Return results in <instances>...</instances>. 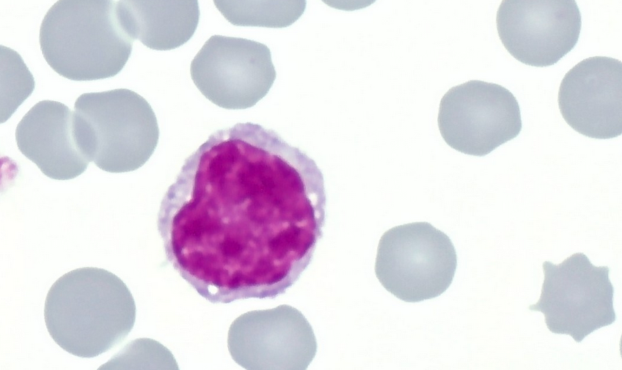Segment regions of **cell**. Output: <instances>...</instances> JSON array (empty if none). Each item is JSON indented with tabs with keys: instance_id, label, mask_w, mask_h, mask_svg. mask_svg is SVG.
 <instances>
[{
	"instance_id": "cell-1",
	"label": "cell",
	"mask_w": 622,
	"mask_h": 370,
	"mask_svg": "<svg viewBox=\"0 0 622 370\" xmlns=\"http://www.w3.org/2000/svg\"><path fill=\"white\" fill-rule=\"evenodd\" d=\"M326 193L313 159L250 122L189 156L157 214L166 258L213 303L284 294L323 235Z\"/></svg>"
},
{
	"instance_id": "cell-2",
	"label": "cell",
	"mask_w": 622,
	"mask_h": 370,
	"mask_svg": "<svg viewBox=\"0 0 622 370\" xmlns=\"http://www.w3.org/2000/svg\"><path fill=\"white\" fill-rule=\"evenodd\" d=\"M44 315L48 332L60 347L91 358L122 342L135 324L136 308L129 289L114 274L81 267L52 285Z\"/></svg>"
},
{
	"instance_id": "cell-3",
	"label": "cell",
	"mask_w": 622,
	"mask_h": 370,
	"mask_svg": "<svg viewBox=\"0 0 622 370\" xmlns=\"http://www.w3.org/2000/svg\"><path fill=\"white\" fill-rule=\"evenodd\" d=\"M40 49L60 76L75 81L117 75L128 62L133 40L123 29L116 3L110 0H60L46 13Z\"/></svg>"
},
{
	"instance_id": "cell-4",
	"label": "cell",
	"mask_w": 622,
	"mask_h": 370,
	"mask_svg": "<svg viewBox=\"0 0 622 370\" xmlns=\"http://www.w3.org/2000/svg\"><path fill=\"white\" fill-rule=\"evenodd\" d=\"M74 125L81 153L108 173L137 170L152 156L159 141L150 105L128 89L81 94L74 104Z\"/></svg>"
},
{
	"instance_id": "cell-5",
	"label": "cell",
	"mask_w": 622,
	"mask_h": 370,
	"mask_svg": "<svg viewBox=\"0 0 622 370\" xmlns=\"http://www.w3.org/2000/svg\"><path fill=\"white\" fill-rule=\"evenodd\" d=\"M457 255L449 236L426 222L395 227L381 236L375 274L389 292L406 302L442 294L451 285Z\"/></svg>"
},
{
	"instance_id": "cell-6",
	"label": "cell",
	"mask_w": 622,
	"mask_h": 370,
	"mask_svg": "<svg viewBox=\"0 0 622 370\" xmlns=\"http://www.w3.org/2000/svg\"><path fill=\"white\" fill-rule=\"evenodd\" d=\"M544 282L540 298L529 310L544 314L553 333L570 335L576 342L615 322L614 288L607 266H594L583 253H575L562 263L542 265Z\"/></svg>"
},
{
	"instance_id": "cell-7",
	"label": "cell",
	"mask_w": 622,
	"mask_h": 370,
	"mask_svg": "<svg viewBox=\"0 0 622 370\" xmlns=\"http://www.w3.org/2000/svg\"><path fill=\"white\" fill-rule=\"evenodd\" d=\"M438 123L451 148L477 157L515 139L522 128L514 95L500 85L477 80L455 86L443 96Z\"/></svg>"
},
{
	"instance_id": "cell-8",
	"label": "cell",
	"mask_w": 622,
	"mask_h": 370,
	"mask_svg": "<svg viewBox=\"0 0 622 370\" xmlns=\"http://www.w3.org/2000/svg\"><path fill=\"white\" fill-rule=\"evenodd\" d=\"M191 77L209 100L227 109L254 106L276 78L269 48L241 37L213 35L191 61Z\"/></svg>"
},
{
	"instance_id": "cell-9",
	"label": "cell",
	"mask_w": 622,
	"mask_h": 370,
	"mask_svg": "<svg viewBox=\"0 0 622 370\" xmlns=\"http://www.w3.org/2000/svg\"><path fill=\"white\" fill-rule=\"evenodd\" d=\"M496 27L506 50L525 64L553 65L578 43L581 14L573 0H506Z\"/></svg>"
},
{
	"instance_id": "cell-10",
	"label": "cell",
	"mask_w": 622,
	"mask_h": 370,
	"mask_svg": "<svg viewBox=\"0 0 622 370\" xmlns=\"http://www.w3.org/2000/svg\"><path fill=\"white\" fill-rule=\"evenodd\" d=\"M232 328L233 355L245 369L304 370L317 352L311 326L288 305L243 314Z\"/></svg>"
},
{
	"instance_id": "cell-11",
	"label": "cell",
	"mask_w": 622,
	"mask_h": 370,
	"mask_svg": "<svg viewBox=\"0 0 622 370\" xmlns=\"http://www.w3.org/2000/svg\"><path fill=\"white\" fill-rule=\"evenodd\" d=\"M558 105L567 124L598 139L622 133V63L603 56L585 59L563 78Z\"/></svg>"
},
{
	"instance_id": "cell-12",
	"label": "cell",
	"mask_w": 622,
	"mask_h": 370,
	"mask_svg": "<svg viewBox=\"0 0 622 370\" xmlns=\"http://www.w3.org/2000/svg\"><path fill=\"white\" fill-rule=\"evenodd\" d=\"M15 139L20 152L53 179H74L89 163L76 140L74 112L58 101L34 105L19 122Z\"/></svg>"
},
{
	"instance_id": "cell-13",
	"label": "cell",
	"mask_w": 622,
	"mask_h": 370,
	"mask_svg": "<svg viewBox=\"0 0 622 370\" xmlns=\"http://www.w3.org/2000/svg\"><path fill=\"white\" fill-rule=\"evenodd\" d=\"M116 13L127 35L149 49L168 51L187 42L200 18L198 1H119Z\"/></svg>"
},
{
	"instance_id": "cell-14",
	"label": "cell",
	"mask_w": 622,
	"mask_h": 370,
	"mask_svg": "<svg viewBox=\"0 0 622 370\" xmlns=\"http://www.w3.org/2000/svg\"><path fill=\"white\" fill-rule=\"evenodd\" d=\"M231 24L242 26L282 28L303 14L305 1H214Z\"/></svg>"
},
{
	"instance_id": "cell-15",
	"label": "cell",
	"mask_w": 622,
	"mask_h": 370,
	"mask_svg": "<svg viewBox=\"0 0 622 370\" xmlns=\"http://www.w3.org/2000/svg\"><path fill=\"white\" fill-rule=\"evenodd\" d=\"M1 123L6 121L35 89V80L21 55L0 46Z\"/></svg>"
}]
</instances>
